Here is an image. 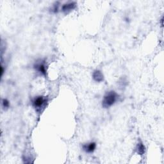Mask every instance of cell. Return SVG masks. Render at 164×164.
<instances>
[{"mask_svg":"<svg viewBox=\"0 0 164 164\" xmlns=\"http://www.w3.org/2000/svg\"><path fill=\"white\" fill-rule=\"evenodd\" d=\"M119 95L115 91H111L106 92L102 101V106L105 109H108L113 105L118 99Z\"/></svg>","mask_w":164,"mask_h":164,"instance_id":"1","label":"cell"},{"mask_svg":"<svg viewBox=\"0 0 164 164\" xmlns=\"http://www.w3.org/2000/svg\"><path fill=\"white\" fill-rule=\"evenodd\" d=\"M47 100L46 97L43 96H38L35 97L33 101V106L37 110H40L41 107H43L46 103Z\"/></svg>","mask_w":164,"mask_h":164,"instance_id":"2","label":"cell"},{"mask_svg":"<svg viewBox=\"0 0 164 164\" xmlns=\"http://www.w3.org/2000/svg\"><path fill=\"white\" fill-rule=\"evenodd\" d=\"M96 148V142H94L84 144L83 146V149L86 153H93L95 151Z\"/></svg>","mask_w":164,"mask_h":164,"instance_id":"3","label":"cell"},{"mask_svg":"<svg viewBox=\"0 0 164 164\" xmlns=\"http://www.w3.org/2000/svg\"><path fill=\"white\" fill-rule=\"evenodd\" d=\"M76 6V3L75 2H70L68 3H65L63 4V6L62 7V10L65 13H68L73 10V9H74Z\"/></svg>","mask_w":164,"mask_h":164,"instance_id":"4","label":"cell"},{"mask_svg":"<svg viewBox=\"0 0 164 164\" xmlns=\"http://www.w3.org/2000/svg\"><path fill=\"white\" fill-rule=\"evenodd\" d=\"M34 67H35V70H37V71L39 72L42 74L44 75V76H46V65H45L44 62H39V63H37L34 65Z\"/></svg>","mask_w":164,"mask_h":164,"instance_id":"5","label":"cell"},{"mask_svg":"<svg viewBox=\"0 0 164 164\" xmlns=\"http://www.w3.org/2000/svg\"><path fill=\"white\" fill-rule=\"evenodd\" d=\"M92 77L93 79L97 82H101L104 79L103 74V73L100 71H99V70H96V71L93 73Z\"/></svg>","mask_w":164,"mask_h":164,"instance_id":"6","label":"cell"},{"mask_svg":"<svg viewBox=\"0 0 164 164\" xmlns=\"http://www.w3.org/2000/svg\"><path fill=\"white\" fill-rule=\"evenodd\" d=\"M145 150H146V149H145V146L142 142H139L137 145V147H136V151H137V153L140 155H142L145 153Z\"/></svg>","mask_w":164,"mask_h":164,"instance_id":"7","label":"cell"},{"mask_svg":"<svg viewBox=\"0 0 164 164\" xmlns=\"http://www.w3.org/2000/svg\"><path fill=\"white\" fill-rule=\"evenodd\" d=\"M2 105L4 109H5V108L6 109H8L9 107V105H10V103H9V101L7 100L3 99L2 101Z\"/></svg>","mask_w":164,"mask_h":164,"instance_id":"8","label":"cell"}]
</instances>
